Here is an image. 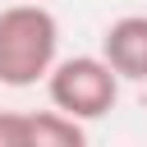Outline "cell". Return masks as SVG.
Segmentation results:
<instances>
[{"label":"cell","instance_id":"obj_1","mask_svg":"<svg viewBox=\"0 0 147 147\" xmlns=\"http://www.w3.org/2000/svg\"><path fill=\"white\" fill-rule=\"evenodd\" d=\"M60 60V23L41 0L0 9V87H37Z\"/></svg>","mask_w":147,"mask_h":147},{"label":"cell","instance_id":"obj_4","mask_svg":"<svg viewBox=\"0 0 147 147\" xmlns=\"http://www.w3.org/2000/svg\"><path fill=\"white\" fill-rule=\"evenodd\" d=\"M101 55L124 83H147V14H124L101 32Z\"/></svg>","mask_w":147,"mask_h":147},{"label":"cell","instance_id":"obj_3","mask_svg":"<svg viewBox=\"0 0 147 147\" xmlns=\"http://www.w3.org/2000/svg\"><path fill=\"white\" fill-rule=\"evenodd\" d=\"M87 124L64 110H0V147H83Z\"/></svg>","mask_w":147,"mask_h":147},{"label":"cell","instance_id":"obj_2","mask_svg":"<svg viewBox=\"0 0 147 147\" xmlns=\"http://www.w3.org/2000/svg\"><path fill=\"white\" fill-rule=\"evenodd\" d=\"M119 83L124 78L110 69L106 55H69V60H55V69L46 74V96L55 110L92 124V119L115 110Z\"/></svg>","mask_w":147,"mask_h":147}]
</instances>
